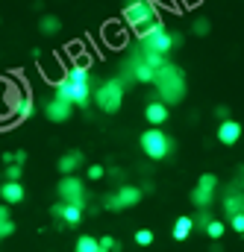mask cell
<instances>
[{
	"instance_id": "6da1fadb",
	"label": "cell",
	"mask_w": 244,
	"mask_h": 252,
	"mask_svg": "<svg viewBox=\"0 0 244 252\" xmlns=\"http://www.w3.org/2000/svg\"><path fill=\"white\" fill-rule=\"evenodd\" d=\"M56 97L68 100L71 106H80V109H85L91 103V79H88L85 64H74L65 73V79L56 82Z\"/></svg>"
},
{
	"instance_id": "7a4b0ae2",
	"label": "cell",
	"mask_w": 244,
	"mask_h": 252,
	"mask_svg": "<svg viewBox=\"0 0 244 252\" xmlns=\"http://www.w3.org/2000/svg\"><path fill=\"white\" fill-rule=\"evenodd\" d=\"M153 85H156V94H159V100H162L165 106L183 103L185 91H188L183 67H177V64H171V62H165L156 73H153Z\"/></svg>"
},
{
	"instance_id": "3957f363",
	"label": "cell",
	"mask_w": 244,
	"mask_h": 252,
	"mask_svg": "<svg viewBox=\"0 0 244 252\" xmlns=\"http://www.w3.org/2000/svg\"><path fill=\"white\" fill-rule=\"evenodd\" d=\"M138 41H141V47L144 50H153V53H171L174 47H180L183 44V35L177 32H168L165 30V24L162 21H153V24H147L144 30H138Z\"/></svg>"
},
{
	"instance_id": "277c9868",
	"label": "cell",
	"mask_w": 244,
	"mask_h": 252,
	"mask_svg": "<svg viewBox=\"0 0 244 252\" xmlns=\"http://www.w3.org/2000/svg\"><path fill=\"white\" fill-rule=\"evenodd\" d=\"M121 18H123L126 27H132V30L138 32V30H144L147 24L159 21V9H156L153 0H132V3H126L121 9Z\"/></svg>"
},
{
	"instance_id": "5b68a950",
	"label": "cell",
	"mask_w": 244,
	"mask_h": 252,
	"mask_svg": "<svg viewBox=\"0 0 244 252\" xmlns=\"http://www.w3.org/2000/svg\"><path fill=\"white\" fill-rule=\"evenodd\" d=\"M171 150H174V141H171V135L162 132L159 126H150V129L141 132V153H144L147 158L162 161V158L171 156Z\"/></svg>"
},
{
	"instance_id": "8992f818",
	"label": "cell",
	"mask_w": 244,
	"mask_h": 252,
	"mask_svg": "<svg viewBox=\"0 0 244 252\" xmlns=\"http://www.w3.org/2000/svg\"><path fill=\"white\" fill-rule=\"evenodd\" d=\"M121 103H123V82L118 76L109 79V82H103L100 88H94V106H97L100 112L115 115V112L121 109Z\"/></svg>"
},
{
	"instance_id": "52a82bcc",
	"label": "cell",
	"mask_w": 244,
	"mask_h": 252,
	"mask_svg": "<svg viewBox=\"0 0 244 252\" xmlns=\"http://www.w3.org/2000/svg\"><path fill=\"white\" fill-rule=\"evenodd\" d=\"M215 190H218V176H215V173H203V176L197 179L194 190H191V205H197V208H212Z\"/></svg>"
},
{
	"instance_id": "ba28073f",
	"label": "cell",
	"mask_w": 244,
	"mask_h": 252,
	"mask_svg": "<svg viewBox=\"0 0 244 252\" xmlns=\"http://www.w3.org/2000/svg\"><path fill=\"white\" fill-rule=\"evenodd\" d=\"M56 193H59L62 202H68V205H82V208H85V185H82V179H77L74 173L62 179Z\"/></svg>"
},
{
	"instance_id": "9c48e42d",
	"label": "cell",
	"mask_w": 244,
	"mask_h": 252,
	"mask_svg": "<svg viewBox=\"0 0 244 252\" xmlns=\"http://www.w3.org/2000/svg\"><path fill=\"white\" fill-rule=\"evenodd\" d=\"M44 115H47L50 124H65V121L74 115V106H71L68 100H62V97H53V100L44 106Z\"/></svg>"
},
{
	"instance_id": "30bf717a",
	"label": "cell",
	"mask_w": 244,
	"mask_h": 252,
	"mask_svg": "<svg viewBox=\"0 0 244 252\" xmlns=\"http://www.w3.org/2000/svg\"><path fill=\"white\" fill-rule=\"evenodd\" d=\"M141 196H144V190L138 188V185H121V188L115 190V202H118V208H135L138 202H141Z\"/></svg>"
},
{
	"instance_id": "8fae6325",
	"label": "cell",
	"mask_w": 244,
	"mask_h": 252,
	"mask_svg": "<svg viewBox=\"0 0 244 252\" xmlns=\"http://www.w3.org/2000/svg\"><path fill=\"white\" fill-rule=\"evenodd\" d=\"M239 138H242V124H239V121L227 118V121L218 124V141H221L224 147H233Z\"/></svg>"
},
{
	"instance_id": "7c38bea8",
	"label": "cell",
	"mask_w": 244,
	"mask_h": 252,
	"mask_svg": "<svg viewBox=\"0 0 244 252\" xmlns=\"http://www.w3.org/2000/svg\"><path fill=\"white\" fill-rule=\"evenodd\" d=\"M144 118H147L150 126H162L165 121H168V106H165L162 100H150L147 109H144Z\"/></svg>"
},
{
	"instance_id": "4fadbf2b",
	"label": "cell",
	"mask_w": 244,
	"mask_h": 252,
	"mask_svg": "<svg viewBox=\"0 0 244 252\" xmlns=\"http://www.w3.org/2000/svg\"><path fill=\"white\" fill-rule=\"evenodd\" d=\"M0 199H3V205H18V202L24 199V185L3 179V185H0Z\"/></svg>"
},
{
	"instance_id": "5bb4252c",
	"label": "cell",
	"mask_w": 244,
	"mask_h": 252,
	"mask_svg": "<svg viewBox=\"0 0 244 252\" xmlns=\"http://www.w3.org/2000/svg\"><path fill=\"white\" fill-rule=\"evenodd\" d=\"M82 161H85V156H82L80 150H71V153H65V156L59 158V164H56V167H59L62 176H71L77 167H82Z\"/></svg>"
},
{
	"instance_id": "9a60e30c",
	"label": "cell",
	"mask_w": 244,
	"mask_h": 252,
	"mask_svg": "<svg viewBox=\"0 0 244 252\" xmlns=\"http://www.w3.org/2000/svg\"><path fill=\"white\" fill-rule=\"evenodd\" d=\"M59 220L65 226H77V223L82 220V205H68V202H62Z\"/></svg>"
},
{
	"instance_id": "2e32d148",
	"label": "cell",
	"mask_w": 244,
	"mask_h": 252,
	"mask_svg": "<svg viewBox=\"0 0 244 252\" xmlns=\"http://www.w3.org/2000/svg\"><path fill=\"white\" fill-rule=\"evenodd\" d=\"M33 112H36L33 97H30V94H21L18 106H15V118H18V121H27V118H33Z\"/></svg>"
},
{
	"instance_id": "e0dca14e",
	"label": "cell",
	"mask_w": 244,
	"mask_h": 252,
	"mask_svg": "<svg viewBox=\"0 0 244 252\" xmlns=\"http://www.w3.org/2000/svg\"><path fill=\"white\" fill-rule=\"evenodd\" d=\"M242 211V190H230V193H224V214L230 217V214H239Z\"/></svg>"
},
{
	"instance_id": "ac0fdd59",
	"label": "cell",
	"mask_w": 244,
	"mask_h": 252,
	"mask_svg": "<svg viewBox=\"0 0 244 252\" xmlns=\"http://www.w3.org/2000/svg\"><path fill=\"white\" fill-rule=\"evenodd\" d=\"M191 229H194V223H191V217H177V223H174V229H171V235H174V241H185V238L191 235Z\"/></svg>"
},
{
	"instance_id": "d6986e66",
	"label": "cell",
	"mask_w": 244,
	"mask_h": 252,
	"mask_svg": "<svg viewBox=\"0 0 244 252\" xmlns=\"http://www.w3.org/2000/svg\"><path fill=\"white\" fill-rule=\"evenodd\" d=\"M39 30H41L44 35H59L62 21L56 18V15H41V21H39Z\"/></svg>"
},
{
	"instance_id": "ffe728a7",
	"label": "cell",
	"mask_w": 244,
	"mask_h": 252,
	"mask_svg": "<svg viewBox=\"0 0 244 252\" xmlns=\"http://www.w3.org/2000/svg\"><path fill=\"white\" fill-rule=\"evenodd\" d=\"M203 232H206L212 241H221V238H224V232H227V226H224V220H215V217H212V220L203 226Z\"/></svg>"
},
{
	"instance_id": "44dd1931",
	"label": "cell",
	"mask_w": 244,
	"mask_h": 252,
	"mask_svg": "<svg viewBox=\"0 0 244 252\" xmlns=\"http://www.w3.org/2000/svg\"><path fill=\"white\" fill-rule=\"evenodd\" d=\"M97 252H121V244L115 238L103 235V238H97Z\"/></svg>"
},
{
	"instance_id": "7402d4cb",
	"label": "cell",
	"mask_w": 244,
	"mask_h": 252,
	"mask_svg": "<svg viewBox=\"0 0 244 252\" xmlns=\"http://www.w3.org/2000/svg\"><path fill=\"white\" fill-rule=\"evenodd\" d=\"M77 252H97V238H91V235H82L80 241H77Z\"/></svg>"
},
{
	"instance_id": "603a6c76",
	"label": "cell",
	"mask_w": 244,
	"mask_h": 252,
	"mask_svg": "<svg viewBox=\"0 0 244 252\" xmlns=\"http://www.w3.org/2000/svg\"><path fill=\"white\" fill-rule=\"evenodd\" d=\"M21 173H24V164H6V182H21Z\"/></svg>"
},
{
	"instance_id": "cb8c5ba5",
	"label": "cell",
	"mask_w": 244,
	"mask_h": 252,
	"mask_svg": "<svg viewBox=\"0 0 244 252\" xmlns=\"http://www.w3.org/2000/svg\"><path fill=\"white\" fill-rule=\"evenodd\" d=\"M135 244H138V247H150V244H153V232H150V229H138V232H135Z\"/></svg>"
},
{
	"instance_id": "d4e9b609",
	"label": "cell",
	"mask_w": 244,
	"mask_h": 252,
	"mask_svg": "<svg viewBox=\"0 0 244 252\" xmlns=\"http://www.w3.org/2000/svg\"><path fill=\"white\" fill-rule=\"evenodd\" d=\"M212 220V214H209V208H200V214L197 217H191V223H194V229H203L206 223Z\"/></svg>"
},
{
	"instance_id": "484cf974",
	"label": "cell",
	"mask_w": 244,
	"mask_h": 252,
	"mask_svg": "<svg viewBox=\"0 0 244 252\" xmlns=\"http://www.w3.org/2000/svg\"><path fill=\"white\" fill-rule=\"evenodd\" d=\"M191 30H194V35H206V32H209V21H206V18H197V21L191 24Z\"/></svg>"
},
{
	"instance_id": "4316f807",
	"label": "cell",
	"mask_w": 244,
	"mask_h": 252,
	"mask_svg": "<svg viewBox=\"0 0 244 252\" xmlns=\"http://www.w3.org/2000/svg\"><path fill=\"white\" fill-rule=\"evenodd\" d=\"M85 176H88V182H97V179H103V176H106V170H103V167H100V164H91V167H88V173H85Z\"/></svg>"
},
{
	"instance_id": "83f0119b",
	"label": "cell",
	"mask_w": 244,
	"mask_h": 252,
	"mask_svg": "<svg viewBox=\"0 0 244 252\" xmlns=\"http://www.w3.org/2000/svg\"><path fill=\"white\" fill-rule=\"evenodd\" d=\"M230 226H233V232H239V235L244 232V214L242 211H239V214H230Z\"/></svg>"
},
{
	"instance_id": "f1b7e54d",
	"label": "cell",
	"mask_w": 244,
	"mask_h": 252,
	"mask_svg": "<svg viewBox=\"0 0 244 252\" xmlns=\"http://www.w3.org/2000/svg\"><path fill=\"white\" fill-rule=\"evenodd\" d=\"M9 235H15V223L6 217V220L0 223V238H9Z\"/></svg>"
},
{
	"instance_id": "f546056e",
	"label": "cell",
	"mask_w": 244,
	"mask_h": 252,
	"mask_svg": "<svg viewBox=\"0 0 244 252\" xmlns=\"http://www.w3.org/2000/svg\"><path fill=\"white\" fill-rule=\"evenodd\" d=\"M215 118H218V121H227V118H230V109H227V106H218V109H215Z\"/></svg>"
},
{
	"instance_id": "4dcf8cb0",
	"label": "cell",
	"mask_w": 244,
	"mask_h": 252,
	"mask_svg": "<svg viewBox=\"0 0 244 252\" xmlns=\"http://www.w3.org/2000/svg\"><path fill=\"white\" fill-rule=\"evenodd\" d=\"M6 217H9V208H6V205H3V202H0V223H3V220H6Z\"/></svg>"
},
{
	"instance_id": "1f68e13d",
	"label": "cell",
	"mask_w": 244,
	"mask_h": 252,
	"mask_svg": "<svg viewBox=\"0 0 244 252\" xmlns=\"http://www.w3.org/2000/svg\"><path fill=\"white\" fill-rule=\"evenodd\" d=\"M209 252H224V247H221V244L215 241V244H212V250H209Z\"/></svg>"
},
{
	"instance_id": "d6a6232c",
	"label": "cell",
	"mask_w": 244,
	"mask_h": 252,
	"mask_svg": "<svg viewBox=\"0 0 244 252\" xmlns=\"http://www.w3.org/2000/svg\"><path fill=\"white\" fill-rule=\"evenodd\" d=\"M0 241H3V238H0Z\"/></svg>"
}]
</instances>
